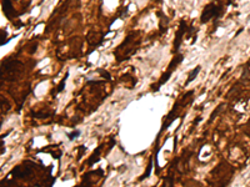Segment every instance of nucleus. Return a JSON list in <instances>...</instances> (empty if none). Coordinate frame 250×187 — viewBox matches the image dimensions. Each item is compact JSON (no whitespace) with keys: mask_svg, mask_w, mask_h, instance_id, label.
Listing matches in <instances>:
<instances>
[{"mask_svg":"<svg viewBox=\"0 0 250 187\" xmlns=\"http://www.w3.org/2000/svg\"><path fill=\"white\" fill-rule=\"evenodd\" d=\"M140 41H141V37H140L139 31H133V33L129 34L125 37V40L120 44L118 46V49L114 51L116 61L122 62L124 60H128L136 51Z\"/></svg>","mask_w":250,"mask_h":187,"instance_id":"f257e3e1","label":"nucleus"},{"mask_svg":"<svg viewBox=\"0 0 250 187\" xmlns=\"http://www.w3.org/2000/svg\"><path fill=\"white\" fill-rule=\"evenodd\" d=\"M223 11V7L221 6H218L215 4H208L204 10L201 13V16H200V21L203 22H208L209 20H211L213 18H219L220 14Z\"/></svg>","mask_w":250,"mask_h":187,"instance_id":"7ed1b4c3","label":"nucleus"},{"mask_svg":"<svg viewBox=\"0 0 250 187\" xmlns=\"http://www.w3.org/2000/svg\"><path fill=\"white\" fill-rule=\"evenodd\" d=\"M79 135H80V131L79 130H75L74 132H71V134H68V138L71 141V140H74L75 137H78Z\"/></svg>","mask_w":250,"mask_h":187,"instance_id":"ddd939ff","label":"nucleus"},{"mask_svg":"<svg viewBox=\"0 0 250 187\" xmlns=\"http://www.w3.org/2000/svg\"><path fill=\"white\" fill-rule=\"evenodd\" d=\"M101 149H103V146H99L98 149L92 153V156L89 157L88 160V166H93L94 163H96L98 161L100 160V153H101Z\"/></svg>","mask_w":250,"mask_h":187,"instance_id":"6e6552de","label":"nucleus"},{"mask_svg":"<svg viewBox=\"0 0 250 187\" xmlns=\"http://www.w3.org/2000/svg\"><path fill=\"white\" fill-rule=\"evenodd\" d=\"M200 70H201V66H196V67L193 70V71H191L190 74H189V77H188L186 81H185V86H188V85L190 84L193 80H195V77L198 76V74H199Z\"/></svg>","mask_w":250,"mask_h":187,"instance_id":"9d476101","label":"nucleus"},{"mask_svg":"<svg viewBox=\"0 0 250 187\" xmlns=\"http://www.w3.org/2000/svg\"><path fill=\"white\" fill-rule=\"evenodd\" d=\"M159 19H160V22H159V26H160V34H164L166 28H168V18L163 15L161 13H159Z\"/></svg>","mask_w":250,"mask_h":187,"instance_id":"1a4fd4ad","label":"nucleus"},{"mask_svg":"<svg viewBox=\"0 0 250 187\" xmlns=\"http://www.w3.org/2000/svg\"><path fill=\"white\" fill-rule=\"evenodd\" d=\"M188 31V25H186V21L185 20H180V25H179V29L175 34V39H174V48H173V52H178L179 48L181 43H183V37L185 35V33Z\"/></svg>","mask_w":250,"mask_h":187,"instance_id":"20e7f679","label":"nucleus"},{"mask_svg":"<svg viewBox=\"0 0 250 187\" xmlns=\"http://www.w3.org/2000/svg\"><path fill=\"white\" fill-rule=\"evenodd\" d=\"M103 39H104V36L100 33H96L94 30H90L86 35V40L90 46H93V49H96L98 45H100L103 43Z\"/></svg>","mask_w":250,"mask_h":187,"instance_id":"39448f33","label":"nucleus"},{"mask_svg":"<svg viewBox=\"0 0 250 187\" xmlns=\"http://www.w3.org/2000/svg\"><path fill=\"white\" fill-rule=\"evenodd\" d=\"M151 168H153V159H150V162H149V166H148V170H146V172H145V174H144V175H143V176L139 178L140 181H143L144 178H148V177H149V175H150V172H151Z\"/></svg>","mask_w":250,"mask_h":187,"instance_id":"f8f14e48","label":"nucleus"},{"mask_svg":"<svg viewBox=\"0 0 250 187\" xmlns=\"http://www.w3.org/2000/svg\"><path fill=\"white\" fill-rule=\"evenodd\" d=\"M68 76H69V74H66L63 79H62V81L59 82V85H58V88H56V92H62L63 90H64V88H65V82H66V80H68Z\"/></svg>","mask_w":250,"mask_h":187,"instance_id":"9b49d317","label":"nucleus"},{"mask_svg":"<svg viewBox=\"0 0 250 187\" xmlns=\"http://www.w3.org/2000/svg\"><path fill=\"white\" fill-rule=\"evenodd\" d=\"M2 5H3V11L5 14V16L9 19V20H13L14 15H15V10H14V7H13L11 0H3Z\"/></svg>","mask_w":250,"mask_h":187,"instance_id":"0eeeda50","label":"nucleus"},{"mask_svg":"<svg viewBox=\"0 0 250 187\" xmlns=\"http://www.w3.org/2000/svg\"><path fill=\"white\" fill-rule=\"evenodd\" d=\"M183 59H184V56L183 55H176V56H174L173 58V60L170 61V64H169V67H168V71L166 73H164L163 75H161V77L159 79V81L156 82V85H153V88H151V90L153 91H158L159 89H160L163 85L168 81L169 79H170V75L173 74V71L175 70L176 67H178V65L180 64L181 61H183Z\"/></svg>","mask_w":250,"mask_h":187,"instance_id":"f03ea898","label":"nucleus"},{"mask_svg":"<svg viewBox=\"0 0 250 187\" xmlns=\"http://www.w3.org/2000/svg\"><path fill=\"white\" fill-rule=\"evenodd\" d=\"M99 73L101 74V76L104 77V79H107V80H110V75L108 71H103V70H99Z\"/></svg>","mask_w":250,"mask_h":187,"instance_id":"2eb2a0df","label":"nucleus"},{"mask_svg":"<svg viewBox=\"0 0 250 187\" xmlns=\"http://www.w3.org/2000/svg\"><path fill=\"white\" fill-rule=\"evenodd\" d=\"M32 174V168L29 166H24V165H20V166H17L11 172H10V176H14V177H25L28 175Z\"/></svg>","mask_w":250,"mask_h":187,"instance_id":"423d86ee","label":"nucleus"},{"mask_svg":"<svg viewBox=\"0 0 250 187\" xmlns=\"http://www.w3.org/2000/svg\"><path fill=\"white\" fill-rule=\"evenodd\" d=\"M79 153H78V160H80L81 159V156H83V153H84L85 151H86V147L85 146H79Z\"/></svg>","mask_w":250,"mask_h":187,"instance_id":"4468645a","label":"nucleus"}]
</instances>
